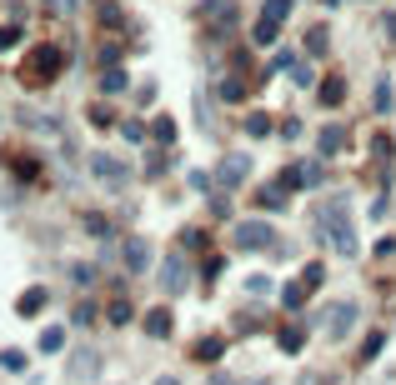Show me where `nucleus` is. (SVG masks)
Wrapping results in <instances>:
<instances>
[{
  "label": "nucleus",
  "instance_id": "f257e3e1",
  "mask_svg": "<svg viewBox=\"0 0 396 385\" xmlns=\"http://www.w3.org/2000/svg\"><path fill=\"white\" fill-rule=\"evenodd\" d=\"M321 241L336 245V255H357V230H351V200L331 196L321 205Z\"/></svg>",
  "mask_w": 396,
  "mask_h": 385
},
{
  "label": "nucleus",
  "instance_id": "f03ea898",
  "mask_svg": "<svg viewBox=\"0 0 396 385\" xmlns=\"http://www.w3.org/2000/svg\"><path fill=\"white\" fill-rule=\"evenodd\" d=\"M60 66H66V55L40 46V50H30V60H26V71H20V80H26V85H51V80L60 75Z\"/></svg>",
  "mask_w": 396,
  "mask_h": 385
},
{
  "label": "nucleus",
  "instance_id": "7ed1b4c3",
  "mask_svg": "<svg viewBox=\"0 0 396 385\" xmlns=\"http://www.w3.org/2000/svg\"><path fill=\"white\" fill-rule=\"evenodd\" d=\"M321 275H326L321 265H306V270L296 275V281H291V285L281 290V306H286V310H301V306L311 301V290H316V285H321Z\"/></svg>",
  "mask_w": 396,
  "mask_h": 385
},
{
  "label": "nucleus",
  "instance_id": "20e7f679",
  "mask_svg": "<svg viewBox=\"0 0 396 385\" xmlns=\"http://www.w3.org/2000/svg\"><path fill=\"white\" fill-rule=\"evenodd\" d=\"M291 15V0H266V10H261V20H256V30H251V40L256 46H271V40L281 35V20Z\"/></svg>",
  "mask_w": 396,
  "mask_h": 385
},
{
  "label": "nucleus",
  "instance_id": "39448f33",
  "mask_svg": "<svg viewBox=\"0 0 396 385\" xmlns=\"http://www.w3.org/2000/svg\"><path fill=\"white\" fill-rule=\"evenodd\" d=\"M271 241H276V235H271L266 220H241V225H236V245H241V250H266Z\"/></svg>",
  "mask_w": 396,
  "mask_h": 385
},
{
  "label": "nucleus",
  "instance_id": "423d86ee",
  "mask_svg": "<svg viewBox=\"0 0 396 385\" xmlns=\"http://www.w3.org/2000/svg\"><path fill=\"white\" fill-rule=\"evenodd\" d=\"M91 176H100L106 185H126L131 170H126V160H116V156H106V151H96V156H91Z\"/></svg>",
  "mask_w": 396,
  "mask_h": 385
},
{
  "label": "nucleus",
  "instance_id": "0eeeda50",
  "mask_svg": "<svg viewBox=\"0 0 396 385\" xmlns=\"http://www.w3.org/2000/svg\"><path fill=\"white\" fill-rule=\"evenodd\" d=\"M120 261H126V270H131V275L151 270V241H141V235H131V241L120 245Z\"/></svg>",
  "mask_w": 396,
  "mask_h": 385
},
{
  "label": "nucleus",
  "instance_id": "6e6552de",
  "mask_svg": "<svg viewBox=\"0 0 396 385\" xmlns=\"http://www.w3.org/2000/svg\"><path fill=\"white\" fill-rule=\"evenodd\" d=\"M351 326H357V306L341 301V306H331V320H326V340H346Z\"/></svg>",
  "mask_w": 396,
  "mask_h": 385
},
{
  "label": "nucleus",
  "instance_id": "1a4fd4ad",
  "mask_svg": "<svg viewBox=\"0 0 396 385\" xmlns=\"http://www.w3.org/2000/svg\"><path fill=\"white\" fill-rule=\"evenodd\" d=\"M161 285H165V295H181L186 285H191V275H186V261H181V255H165V270H161Z\"/></svg>",
  "mask_w": 396,
  "mask_h": 385
},
{
  "label": "nucleus",
  "instance_id": "9d476101",
  "mask_svg": "<svg viewBox=\"0 0 396 385\" xmlns=\"http://www.w3.org/2000/svg\"><path fill=\"white\" fill-rule=\"evenodd\" d=\"M206 26L211 30H226V26H236V0H206Z\"/></svg>",
  "mask_w": 396,
  "mask_h": 385
},
{
  "label": "nucleus",
  "instance_id": "9b49d317",
  "mask_svg": "<svg viewBox=\"0 0 396 385\" xmlns=\"http://www.w3.org/2000/svg\"><path fill=\"white\" fill-rule=\"evenodd\" d=\"M246 170H251V160H246V156L236 151V156H226V160L216 165V180H221L226 190H231V185H241V180H246Z\"/></svg>",
  "mask_w": 396,
  "mask_h": 385
},
{
  "label": "nucleus",
  "instance_id": "f8f14e48",
  "mask_svg": "<svg viewBox=\"0 0 396 385\" xmlns=\"http://www.w3.org/2000/svg\"><path fill=\"white\" fill-rule=\"evenodd\" d=\"M46 310V285H30V290H20V301H15V315H40Z\"/></svg>",
  "mask_w": 396,
  "mask_h": 385
},
{
  "label": "nucleus",
  "instance_id": "ddd939ff",
  "mask_svg": "<svg viewBox=\"0 0 396 385\" xmlns=\"http://www.w3.org/2000/svg\"><path fill=\"white\" fill-rule=\"evenodd\" d=\"M221 350H226V340H221V335H201L196 346H191V360H201V366H211V360H221Z\"/></svg>",
  "mask_w": 396,
  "mask_h": 385
},
{
  "label": "nucleus",
  "instance_id": "4468645a",
  "mask_svg": "<svg viewBox=\"0 0 396 385\" xmlns=\"http://www.w3.org/2000/svg\"><path fill=\"white\" fill-rule=\"evenodd\" d=\"M316 145H321V156H336L346 145V131H341V125H326V131L316 135Z\"/></svg>",
  "mask_w": 396,
  "mask_h": 385
},
{
  "label": "nucleus",
  "instance_id": "2eb2a0df",
  "mask_svg": "<svg viewBox=\"0 0 396 385\" xmlns=\"http://www.w3.org/2000/svg\"><path fill=\"white\" fill-rule=\"evenodd\" d=\"M145 335H151V340L171 335V310H151V315H145Z\"/></svg>",
  "mask_w": 396,
  "mask_h": 385
},
{
  "label": "nucleus",
  "instance_id": "dca6fc26",
  "mask_svg": "<svg viewBox=\"0 0 396 385\" xmlns=\"http://www.w3.org/2000/svg\"><path fill=\"white\" fill-rule=\"evenodd\" d=\"M301 346H306V330H301V326H281V350L296 355Z\"/></svg>",
  "mask_w": 396,
  "mask_h": 385
},
{
  "label": "nucleus",
  "instance_id": "f3484780",
  "mask_svg": "<svg viewBox=\"0 0 396 385\" xmlns=\"http://www.w3.org/2000/svg\"><path fill=\"white\" fill-rule=\"evenodd\" d=\"M60 346H66V326H46V330H40V350H60Z\"/></svg>",
  "mask_w": 396,
  "mask_h": 385
},
{
  "label": "nucleus",
  "instance_id": "a211bd4d",
  "mask_svg": "<svg viewBox=\"0 0 396 385\" xmlns=\"http://www.w3.org/2000/svg\"><path fill=\"white\" fill-rule=\"evenodd\" d=\"M261 205H266V210H281V205H286V185H281V180L266 185V190H261Z\"/></svg>",
  "mask_w": 396,
  "mask_h": 385
},
{
  "label": "nucleus",
  "instance_id": "6ab92c4d",
  "mask_svg": "<svg viewBox=\"0 0 396 385\" xmlns=\"http://www.w3.org/2000/svg\"><path fill=\"white\" fill-rule=\"evenodd\" d=\"M321 100H326V105H341V100H346V85H341V80H326V85H321Z\"/></svg>",
  "mask_w": 396,
  "mask_h": 385
},
{
  "label": "nucleus",
  "instance_id": "aec40b11",
  "mask_svg": "<svg viewBox=\"0 0 396 385\" xmlns=\"http://www.w3.org/2000/svg\"><path fill=\"white\" fill-rule=\"evenodd\" d=\"M296 176H301V185H321V165L306 160V165H296Z\"/></svg>",
  "mask_w": 396,
  "mask_h": 385
},
{
  "label": "nucleus",
  "instance_id": "412c9836",
  "mask_svg": "<svg viewBox=\"0 0 396 385\" xmlns=\"http://www.w3.org/2000/svg\"><path fill=\"white\" fill-rule=\"evenodd\" d=\"M221 270H226V261H221V255H211V261L201 265V281H206V285H216V275H221Z\"/></svg>",
  "mask_w": 396,
  "mask_h": 385
},
{
  "label": "nucleus",
  "instance_id": "4be33fe9",
  "mask_svg": "<svg viewBox=\"0 0 396 385\" xmlns=\"http://www.w3.org/2000/svg\"><path fill=\"white\" fill-rule=\"evenodd\" d=\"M96 366H100V360H96V355H75V360H71V375L80 380V375H91Z\"/></svg>",
  "mask_w": 396,
  "mask_h": 385
},
{
  "label": "nucleus",
  "instance_id": "5701e85b",
  "mask_svg": "<svg viewBox=\"0 0 396 385\" xmlns=\"http://www.w3.org/2000/svg\"><path fill=\"white\" fill-rule=\"evenodd\" d=\"M306 50H311V55H321V50H326V26H316V30L306 35Z\"/></svg>",
  "mask_w": 396,
  "mask_h": 385
},
{
  "label": "nucleus",
  "instance_id": "b1692460",
  "mask_svg": "<svg viewBox=\"0 0 396 385\" xmlns=\"http://www.w3.org/2000/svg\"><path fill=\"white\" fill-rule=\"evenodd\" d=\"M100 85H106V95L126 91V71H106V80H100Z\"/></svg>",
  "mask_w": 396,
  "mask_h": 385
},
{
  "label": "nucleus",
  "instance_id": "393cba45",
  "mask_svg": "<svg viewBox=\"0 0 396 385\" xmlns=\"http://www.w3.org/2000/svg\"><path fill=\"white\" fill-rule=\"evenodd\" d=\"M106 315H111V326H126V320H131V315H136V310H131V306H126V301H116V306H111V310H106Z\"/></svg>",
  "mask_w": 396,
  "mask_h": 385
},
{
  "label": "nucleus",
  "instance_id": "a878e982",
  "mask_svg": "<svg viewBox=\"0 0 396 385\" xmlns=\"http://www.w3.org/2000/svg\"><path fill=\"white\" fill-rule=\"evenodd\" d=\"M377 111H381V115L391 111V80H377Z\"/></svg>",
  "mask_w": 396,
  "mask_h": 385
},
{
  "label": "nucleus",
  "instance_id": "bb28decb",
  "mask_svg": "<svg viewBox=\"0 0 396 385\" xmlns=\"http://www.w3.org/2000/svg\"><path fill=\"white\" fill-rule=\"evenodd\" d=\"M156 140H165V145L176 140V125H171V115H161V120H156Z\"/></svg>",
  "mask_w": 396,
  "mask_h": 385
},
{
  "label": "nucleus",
  "instance_id": "cd10ccee",
  "mask_svg": "<svg viewBox=\"0 0 396 385\" xmlns=\"http://www.w3.org/2000/svg\"><path fill=\"white\" fill-rule=\"evenodd\" d=\"M71 281L75 285H91L96 281V265H71Z\"/></svg>",
  "mask_w": 396,
  "mask_h": 385
},
{
  "label": "nucleus",
  "instance_id": "c85d7f7f",
  "mask_svg": "<svg viewBox=\"0 0 396 385\" xmlns=\"http://www.w3.org/2000/svg\"><path fill=\"white\" fill-rule=\"evenodd\" d=\"M0 366H6V370H26V355H20V350H6V355H0Z\"/></svg>",
  "mask_w": 396,
  "mask_h": 385
},
{
  "label": "nucleus",
  "instance_id": "c756f323",
  "mask_svg": "<svg viewBox=\"0 0 396 385\" xmlns=\"http://www.w3.org/2000/svg\"><path fill=\"white\" fill-rule=\"evenodd\" d=\"M246 131H251V135H266L271 120H266V115H246Z\"/></svg>",
  "mask_w": 396,
  "mask_h": 385
},
{
  "label": "nucleus",
  "instance_id": "7c9ffc66",
  "mask_svg": "<svg viewBox=\"0 0 396 385\" xmlns=\"http://www.w3.org/2000/svg\"><path fill=\"white\" fill-rule=\"evenodd\" d=\"M71 320H75V326H91V320H96V306H75Z\"/></svg>",
  "mask_w": 396,
  "mask_h": 385
},
{
  "label": "nucleus",
  "instance_id": "2f4dec72",
  "mask_svg": "<svg viewBox=\"0 0 396 385\" xmlns=\"http://www.w3.org/2000/svg\"><path fill=\"white\" fill-rule=\"evenodd\" d=\"M120 131H126V140H136V145L145 140V125H141V120H126V125H120Z\"/></svg>",
  "mask_w": 396,
  "mask_h": 385
},
{
  "label": "nucleus",
  "instance_id": "473e14b6",
  "mask_svg": "<svg viewBox=\"0 0 396 385\" xmlns=\"http://www.w3.org/2000/svg\"><path fill=\"white\" fill-rule=\"evenodd\" d=\"M86 230H91V235H111V225H106V216H86Z\"/></svg>",
  "mask_w": 396,
  "mask_h": 385
},
{
  "label": "nucleus",
  "instance_id": "72a5a7b5",
  "mask_svg": "<svg viewBox=\"0 0 396 385\" xmlns=\"http://www.w3.org/2000/svg\"><path fill=\"white\" fill-rule=\"evenodd\" d=\"M221 95H226V100H241V95H246V85H241V80H226V85H221Z\"/></svg>",
  "mask_w": 396,
  "mask_h": 385
},
{
  "label": "nucleus",
  "instance_id": "f704fd0d",
  "mask_svg": "<svg viewBox=\"0 0 396 385\" xmlns=\"http://www.w3.org/2000/svg\"><path fill=\"white\" fill-rule=\"evenodd\" d=\"M246 290H251V295H266V290H271V281H266V275H251V281H246Z\"/></svg>",
  "mask_w": 396,
  "mask_h": 385
},
{
  "label": "nucleus",
  "instance_id": "c9c22d12",
  "mask_svg": "<svg viewBox=\"0 0 396 385\" xmlns=\"http://www.w3.org/2000/svg\"><path fill=\"white\" fill-rule=\"evenodd\" d=\"M371 151H377V160H386V156H391V140H386V135H377V140H371Z\"/></svg>",
  "mask_w": 396,
  "mask_h": 385
},
{
  "label": "nucleus",
  "instance_id": "e433bc0d",
  "mask_svg": "<svg viewBox=\"0 0 396 385\" xmlns=\"http://www.w3.org/2000/svg\"><path fill=\"white\" fill-rule=\"evenodd\" d=\"M15 40H20V30H15V26H10V30H0V50H10Z\"/></svg>",
  "mask_w": 396,
  "mask_h": 385
},
{
  "label": "nucleus",
  "instance_id": "4c0bfd02",
  "mask_svg": "<svg viewBox=\"0 0 396 385\" xmlns=\"http://www.w3.org/2000/svg\"><path fill=\"white\" fill-rule=\"evenodd\" d=\"M381 30H386V35L396 40V15H386V20H381Z\"/></svg>",
  "mask_w": 396,
  "mask_h": 385
},
{
  "label": "nucleus",
  "instance_id": "58836bf2",
  "mask_svg": "<svg viewBox=\"0 0 396 385\" xmlns=\"http://www.w3.org/2000/svg\"><path fill=\"white\" fill-rule=\"evenodd\" d=\"M156 385H181V380H171V375H161V380H156Z\"/></svg>",
  "mask_w": 396,
  "mask_h": 385
},
{
  "label": "nucleus",
  "instance_id": "ea45409f",
  "mask_svg": "<svg viewBox=\"0 0 396 385\" xmlns=\"http://www.w3.org/2000/svg\"><path fill=\"white\" fill-rule=\"evenodd\" d=\"M326 6H341V0H326Z\"/></svg>",
  "mask_w": 396,
  "mask_h": 385
},
{
  "label": "nucleus",
  "instance_id": "a19ab883",
  "mask_svg": "<svg viewBox=\"0 0 396 385\" xmlns=\"http://www.w3.org/2000/svg\"><path fill=\"white\" fill-rule=\"evenodd\" d=\"M256 385H271V380H256Z\"/></svg>",
  "mask_w": 396,
  "mask_h": 385
},
{
  "label": "nucleus",
  "instance_id": "79ce46f5",
  "mask_svg": "<svg viewBox=\"0 0 396 385\" xmlns=\"http://www.w3.org/2000/svg\"><path fill=\"white\" fill-rule=\"evenodd\" d=\"M211 385H226V380H211Z\"/></svg>",
  "mask_w": 396,
  "mask_h": 385
}]
</instances>
